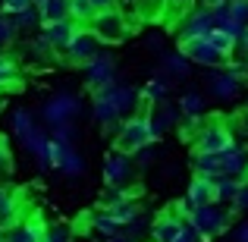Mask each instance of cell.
<instances>
[{"instance_id": "obj_18", "label": "cell", "mask_w": 248, "mask_h": 242, "mask_svg": "<svg viewBox=\"0 0 248 242\" xmlns=\"http://www.w3.org/2000/svg\"><path fill=\"white\" fill-rule=\"evenodd\" d=\"M57 170L66 173V176L85 173V158L79 154V148H76V145H63V142H60V161H57Z\"/></svg>"}, {"instance_id": "obj_2", "label": "cell", "mask_w": 248, "mask_h": 242, "mask_svg": "<svg viewBox=\"0 0 248 242\" xmlns=\"http://www.w3.org/2000/svg\"><path fill=\"white\" fill-rule=\"evenodd\" d=\"M116 139V151L123 154H139L141 148H148L154 142L151 126H148V116H135L129 123H120V129L113 132Z\"/></svg>"}, {"instance_id": "obj_15", "label": "cell", "mask_w": 248, "mask_h": 242, "mask_svg": "<svg viewBox=\"0 0 248 242\" xmlns=\"http://www.w3.org/2000/svg\"><path fill=\"white\" fill-rule=\"evenodd\" d=\"M207 91H211V97H217V101H232V97L242 91V82L226 69V73H214L211 79H207Z\"/></svg>"}, {"instance_id": "obj_25", "label": "cell", "mask_w": 248, "mask_h": 242, "mask_svg": "<svg viewBox=\"0 0 248 242\" xmlns=\"http://www.w3.org/2000/svg\"><path fill=\"white\" fill-rule=\"evenodd\" d=\"M179 113H182V116H204V97L195 95V91L182 95V101H179Z\"/></svg>"}, {"instance_id": "obj_20", "label": "cell", "mask_w": 248, "mask_h": 242, "mask_svg": "<svg viewBox=\"0 0 248 242\" xmlns=\"http://www.w3.org/2000/svg\"><path fill=\"white\" fill-rule=\"evenodd\" d=\"M76 226L69 220H47L41 230V242H73Z\"/></svg>"}, {"instance_id": "obj_11", "label": "cell", "mask_w": 248, "mask_h": 242, "mask_svg": "<svg viewBox=\"0 0 248 242\" xmlns=\"http://www.w3.org/2000/svg\"><path fill=\"white\" fill-rule=\"evenodd\" d=\"M220 176H236L248 182V145L232 142L226 151H220Z\"/></svg>"}, {"instance_id": "obj_22", "label": "cell", "mask_w": 248, "mask_h": 242, "mask_svg": "<svg viewBox=\"0 0 248 242\" xmlns=\"http://www.w3.org/2000/svg\"><path fill=\"white\" fill-rule=\"evenodd\" d=\"M10 16L16 19L19 32H29V29H38V25H41V10H38V3L25 6L22 13H10Z\"/></svg>"}, {"instance_id": "obj_28", "label": "cell", "mask_w": 248, "mask_h": 242, "mask_svg": "<svg viewBox=\"0 0 248 242\" xmlns=\"http://www.w3.org/2000/svg\"><path fill=\"white\" fill-rule=\"evenodd\" d=\"M91 19H94V10H91L88 0H73V22L79 25V29H88Z\"/></svg>"}, {"instance_id": "obj_45", "label": "cell", "mask_w": 248, "mask_h": 242, "mask_svg": "<svg viewBox=\"0 0 248 242\" xmlns=\"http://www.w3.org/2000/svg\"><path fill=\"white\" fill-rule=\"evenodd\" d=\"M31 3H41V0H31Z\"/></svg>"}, {"instance_id": "obj_7", "label": "cell", "mask_w": 248, "mask_h": 242, "mask_svg": "<svg viewBox=\"0 0 248 242\" xmlns=\"http://www.w3.org/2000/svg\"><path fill=\"white\" fill-rule=\"evenodd\" d=\"M88 29L94 32L97 38H101V44H120L123 38H129V35H132V32H129V25H126V19H123L116 10L97 13V16L91 19V25H88Z\"/></svg>"}, {"instance_id": "obj_41", "label": "cell", "mask_w": 248, "mask_h": 242, "mask_svg": "<svg viewBox=\"0 0 248 242\" xmlns=\"http://www.w3.org/2000/svg\"><path fill=\"white\" fill-rule=\"evenodd\" d=\"M173 3H176V6H182V10H186V13H188V10H192V6H195V3H198V0H173Z\"/></svg>"}, {"instance_id": "obj_40", "label": "cell", "mask_w": 248, "mask_h": 242, "mask_svg": "<svg viewBox=\"0 0 248 242\" xmlns=\"http://www.w3.org/2000/svg\"><path fill=\"white\" fill-rule=\"evenodd\" d=\"M148 50H164V41L160 38H148Z\"/></svg>"}, {"instance_id": "obj_27", "label": "cell", "mask_w": 248, "mask_h": 242, "mask_svg": "<svg viewBox=\"0 0 248 242\" xmlns=\"http://www.w3.org/2000/svg\"><path fill=\"white\" fill-rule=\"evenodd\" d=\"M164 69H167V76H188V60L176 50V54H164Z\"/></svg>"}, {"instance_id": "obj_32", "label": "cell", "mask_w": 248, "mask_h": 242, "mask_svg": "<svg viewBox=\"0 0 248 242\" xmlns=\"http://www.w3.org/2000/svg\"><path fill=\"white\" fill-rule=\"evenodd\" d=\"M226 10H230V19H232V22L248 25V0H230V3H226Z\"/></svg>"}, {"instance_id": "obj_8", "label": "cell", "mask_w": 248, "mask_h": 242, "mask_svg": "<svg viewBox=\"0 0 248 242\" xmlns=\"http://www.w3.org/2000/svg\"><path fill=\"white\" fill-rule=\"evenodd\" d=\"M104 182L107 189H126L132 186V158L123 151H113L104 161Z\"/></svg>"}, {"instance_id": "obj_16", "label": "cell", "mask_w": 248, "mask_h": 242, "mask_svg": "<svg viewBox=\"0 0 248 242\" xmlns=\"http://www.w3.org/2000/svg\"><path fill=\"white\" fill-rule=\"evenodd\" d=\"M38 10H41V25L66 22V19H73V0H41Z\"/></svg>"}, {"instance_id": "obj_26", "label": "cell", "mask_w": 248, "mask_h": 242, "mask_svg": "<svg viewBox=\"0 0 248 242\" xmlns=\"http://www.w3.org/2000/svg\"><path fill=\"white\" fill-rule=\"evenodd\" d=\"M141 95H145L151 104H160V101H167V95H170V82L157 76V79H151L145 88H141Z\"/></svg>"}, {"instance_id": "obj_44", "label": "cell", "mask_w": 248, "mask_h": 242, "mask_svg": "<svg viewBox=\"0 0 248 242\" xmlns=\"http://www.w3.org/2000/svg\"><path fill=\"white\" fill-rule=\"evenodd\" d=\"M242 123H245V126H248V107H245V113H242Z\"/></svg>"}, {"instance_id": "obj_39", "label": "cell", "mask_w": 248, "mask_h": 242, "mask_svg": "<svg viewBox=\"0 0 248 242\" xmlns=\"http://www.w3.org/2000/svg\"><path fill=\"white\" fill-rule=\"evenodd\" d=\"M236 242H248V224H242L236 230Z\"/></svg>"}, {"instance_id": "obj_3", "label": "cell", "mask_w": 248, "mask_h": 242, "mask_svg": "<svg viewBox=\"0 0 248 242\" xmlns=\"http://www.w3.org/2000/svg\"><path fill=\"white\" fill-rule=\"evenodd\" d=\"M232 142L236 139H232V132L226 129V116H207L204 132H201L192 145H195V151H201V154H220V151H226Z\"/></svg>"}, {"instance_id": "obj_36", "label": "cell", "mask_w": 248, "mask_h": 242, "mask_svg": "<svg viewBox=\"0 0 248 242\" xmlns=\"http://www.w3.org/2000/svg\"><path fill=\"white\" fill-rule=\"evenodd\" d=\"M232 211H236V214H242V211H248V182H245L242 189H239L236 201H232Z\"/></svg>"}, {"instance_id": "obj_14", "label": "cell", "mask_w": 248, "mask_h": 242, "mask_svg": "<svg viewBox=\"0 0 248 242\" xmlns=\"http://www.w3.org/2000/svg\"><path fill=\"white\" fill-rule=\"evenodd\" d=\"M101 208H104V214L120 226H129L141 217V205L135 198H120V201H113V205H101Z\"/></svg>"}, {"instance_id": "obj_33", "label": "cell", "mask_w": 248, "mask_h": 242, "mask_svg": "<svg viewBox=\"0 0 248 242\" xmlns=\"http://www.w3.org/2000/svg\"><path fill=\"white\" fill-rule=\"evenodd\" d=\"M25 6H31V0H0V10L3 13H22Z\"/></svg>"}, {"instance_id": "obj_9", "label": "cell", "mask_w": 248, "mask_h": 242, "mask_svg": "<svg viewBox=\"0 0 248 242\" xmlns=\"http://www.w3.org/2000/svg\"><path fill=\"white\" fill-rule=\"evenodd\" d=\"M113 82H116V63H113V57L101 54L97 60H91L88 66H85V85H88L91 91L110 88Z\"/></svg>"}, {"instance_id": "obj_46", "label": "cell", "mask_w": 248, "mask_h": 242, "mask_svg": "<svg viewBox=\"0 0 248 242\" xmlns=\"http://www.w3.org/2000/svg\"><path fill=\"white\" fill-rule=\"evenodd\" d=\"M0 242H6V239H0Z\"/></svg>"}, {"instance_id": "obj_31", "label": "cell", "mask_w": 248, "mask_h": 242, "mask_svg": "<svg viewBox=\"0 0 248 242\" xmlns=\"http://www.w3.org/2000/svg\"><path fill=\"white\" fill-rule=\"evenodd\" d=\"M164 13V0H139V19H160Z\"/></svg>"}, {"instance_id": "obj_1", "label": "cell", "mask_w": 248, "mask_h": 242, "mask_svg": "<svg viewBox=\"0 0 248 242\" xmlns=\"http://www.w3.org/2000/svg\"><path fill=\"white\" fill-rule=\"evenodd\" d=\"M232 217H236L232 205H220V201H211V205L195 208V211L188 214L186 220L195 226V233H198L201 239H217V236H223V233L230 230Z\"/></svg>"}, {"instance_id": "obj_4", "label": "cell", "mask_w": 248, "mask_h": 242, "mask_svg": "<svg viewBox=\"0 0 248 242\" xmlns=\"http://www.w3.org/2000/svg\"><path fill=\"white\" fill-rule=\"evenodd\" d=\"M79 113H82V101L76 95H69V91L54 95L47 104H44V110H41L44 123H47L50 129H60V126H66V123H73Z\"/></svg>"}, {"instance_id": "obj_37", "label": "cell", "mask_w": 248, "mask_h": 242, "mask_svg": "<svg viewBox=\"0 0 248 242\" xmlns=\"http://www.w3.org/2000/svg\"><path fill=\"white\" fill-rule=\"evenodd\" d=\"M176 242H201V236L195 233V226L186 220V224H182V233H179V239H176Z\"/></svg>"}, {"instance_id": "obj_30", "label": "cell", "mask_w": 248, "mask_h": 242, "mask_svg": "<svg viewBox=\"0 0 248 242\" xmlns=\"http://www.w3.org/2000/svg\"><path fill=\"white\" fill-rule=\"evenodd\" d=\"M31 129H35V116H31L29 110H16V113H13V132L25 135V132H31Z\"/></svg>"}, {"instance_id": "obj_19", "label": "cell", "mask_w": 248, "mask_h": 242, "mask_svg": "<svg viewBox=\"0 0 248 242\" xmlns=\"http://www.w3.org/2000/svg\"><path fill=\"white\" fill-rule=\"evenodd\" d=\"M186 198L192 201L195 208L211 205V201H214V182H211V176H198V173H195V179L188 182V195H186Z\"/></svg>"}, {"instance_id": "obj_24", "label": "cell", "mask_w": 248, "mask_h": 242, "mask_svg": "<svg viewBox=\"0 0 248 242\" xmlns=\"http://www.w3.org/2000/svg\"><path fill=\"white\" fill-rule=\"evenodd\" d=\"M19 35H22V32H19L16 19H13L10 13H0V48H10Z\"/></svg>"}, {"instance_id": "obj_42", "label": "cell", "mask_w": 248, "mask_h": 242, "mask_svg": "<svg viewBox=\"0 0 248 242\" xmlns=\"http://www.w3.org/2000/svg\"><path fill=\"white\" fill-rule=\"evenodd\" d=\"M198 3H204V6H220V3H230V0H198Z\"/></svg>"}, {"instance_id": "obj_34", "label": "cell", "mask_w": 248, "mask_h": 242, "mask_svg": "<svg viewBox=\"0 0 248 242\" xmlns=\"http://www.w3.org/2000/svg\"><path fill=\"white\" fill-rule=\"evenodd\" d=\"M10 205H16V192L0 179V208H10Z\"/></svg>"}, {"instance_id": "obj_43", "label": "cell", "mask_w": 248, "mask_h": 242, "mask_svg": "<svg viewBox=\"0 0 248 242\" xmlns=\"http://www.w3.org/2000/svg\"><path fill=\"white\" fill-rule=\"evenodd\" d=\"M104 242H132V239H129V236H123V233H120V236H110V239H104Z\"/></svg>"}, {"instance_id": "obj_6", "label": "cell", "mask_w": 248, "mask_h": 242, "mask_svg": "<svg viewBox=\"0 0 248 242\" xmlns=\"http://www.w3.org/2000/svg\"><path fill=\"white\" fill-rule=\"evenodd\" d=\"M104 54V44H101V38L94 35L91 29H79L73 35V41H69V48H66V60L69 63H76V66H88L91 60H97V57Z\"/></svg>"}, {"instance_id": "obj_17", "label": "cell", "mask_w": 248, "mask_h": 242, "mask_svg": "<svg viewBox=\"0 0 248 242\" xmlns=\"http://www.w3.org/2000/svg\"><path fill=\"white\" fill-rule=\"evenodd\" d=\"M211 182H214V201H220V205H232L239 189L245 186L236 176H211Z\"/></svg>"}, {"instance_id": "obj_12", "label": "cell", "mask_w": 248, "mask_h": 242, "mask_svg": "<svg viewBox=\"0 0 248 242\" xmlns=\"http://www.w3.org/2000/svg\"><path fill=\"white\" fill-rule=\"evenodd\" d=\"M182 224H186V217H182L179 208L173 205V211H164L151 224V239L154 242H176V239H179V233H182Z\"/></svg>"}, {"instance_id": "obj_13", "label": "cell", "mask_w": 248, "mask_h": 242, "mask_svg": "<svg viewBox=\"0 0 248 242\" xmlns=\"http://www.w3.org/2000/svg\"><path fill=\"white\" fill-rule=\"evenodd\" d=\"M176 120H179V110L170 107L167 101L151 104V110H148V126H151V135H154V139H160L167 129H173Z\"/></svg>"}, {"instance_id": "obj_23", "label": "cell", "mask_w": 248, "mask_h": 242, "mask_svg": "<svg viewBox=\"0 0 248 242\" xmlns=\"http://www.w3.org/2000/svg\"><path fill=\"white\" fill-rule=\"evenodd\" d=\"M204 126H207V116H186V120H182V126H179L182 142H195L201 132H204Z\"/></svg>"}, {"instance_id": "obj_35", "label": "cell", "mask_w": 248, "mask_h": 242, "mask_svg": "<svg viewBox=\"0 0 248 242\" xmlns=\"http://www.w3.org/2000/svg\"><path fill=\"white\" fill-rule=\"evenodd\" d=\"M10 167H13V161H10V151H6V142L0 139V179H3V176L10 173Z\"/></svg>"}, {"instance_id": "obj_21", "label": "cell", "mask_w": 248, "mask_h": 242, "mask_svg": "<svg viewBox=\"0 0 248 242\" xmlns=\"http://www.w3.org/2000/svg\"><path fill=\"white\" fill-rule=\"evenodd\" d=\"M192 167L198 176H220V154H192Z\"/></svg>"}, {"instance_id": "obj_38", "label": "cell", "mask_w": 248, "mask_h": 242, "mask_svg": "<svg viewBox=\"0 0 248 242\" xmlns=\"http://www.w3.org/2000/svg\"><path fill=\"white\" fill-rule=\"evenodd\" d=\"M88 3L94 10V16L97 13H107V10H116V0H88Z\"/></svg>"}, {"instance_id": "obj_5", "label": "cell", "mask_w": 248, "mask_h": 242, "mask_svg": "<svg viewBox=\"0 0 248 242\" xmlns=\"http://www.w3.org/2000/svg\"><path fill=\"white\" fill-rule=\"evenodd\" d=\"M179 54L188 63H201V66H230V57L220 54L207 38H179Z\"/></svg>"}, {"instance_id": "obj_10", "label": "cell", "mask_w": 248, "mask_h": 242, "mask_svg": "<svg viewBox=\"0 0 248 242\" xmlns=\"http://www.w3.org/2000/svg\"><path fill=\"white\" fill-rule=\"evenodd\" d=\"M79 32V25L73 22V19H66V22H50V25H41V32H38V38H41L44 44H47L54 54H66L69 41H73V35Z\"/></svg>"}, {"instance_id": "obj_29", "label": "cell", "mask_w": 248, "mask_h": 242, "mask_svg": "<svg viewBox=\"0 0 248 242\" xmlns=\"http://www.w3.org/2000/svg\"><path fill=\"white\" fill-rule=\"evenodd\" d=\"M207 41H211L214 48L220 50V54H226L230 60L236 57V41H232V38L226 35V32H220V29H217V32H211V35H207Z\"/></svg>"}]
</instances>
